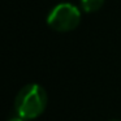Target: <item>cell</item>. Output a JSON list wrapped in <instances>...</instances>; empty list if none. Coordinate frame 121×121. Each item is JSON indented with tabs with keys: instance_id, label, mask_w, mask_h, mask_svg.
<instances>
[{
	"instance_id": "2",
	"label": "cell",
	"mask_w": 121,
	"mask_h": 121,
	"mask_svg": "<svg viewBox=\"0 0 121 121\" xmlns=\"http://www.w3.org/2000/svg\"><path fill=\"white\" fill-rule=\"evenodd\" d=\"M81 21V12L76 5L61 3L50 12L47 24L51 29L60 33H66L76 29Z\"/></svg>"
},
{
	"instance_id": "5",
	"label": "cell",
	"mask_w": 121,
	"mask_h": 121,
	"mask_svg": "<svg viewBox=\"0 0 121 121\" xmlns=\"http://www.w3.org/2000/svg\"><path fill=\"white\" fill-rule=\"evenodd\" d=\"M111 121H120V120H111Z\"/></svg>"
},
{
	"instance_id": "3",
	"label": "cell",
	"mask_w": 121,
	"mask_h": 121,
	"mask_svg": "<svg viewBox=\"0 0 121 121\" xmlns=\"http://www.w3.org/2000/svg\"><path fill=\"white\" fill-rule=\"evenodd\" d=\"M104 4V0H81V7L86 13L99 11Z\"/></svg>"
},
{
	"instance_id": "4",
	"label": "cell",
	"mask_w": 121,
	"mask_h": 121,
	"mask_svg": "<svg viewBox=\"0 0 121 121\" xmlns=\"http://www.w3.org/2000/svg\"><path fill=\"white\" fill-rule=\"evenodd\" d=\"M8 121H25V120L21 118L20 116H17V117H13V118H11V120H8Z\"/></svg>"
},
{
	"instance_id": "1",
	"label": "cell",
	"mask_w": 121,
	"mask_h": 121,
	"mask_svg": "<svg viewBox=\"0 0 121 121\" xmlns=\"http://www.w3.org/2000/svg\"><path fill=\"white\" fill-rule=\"evenodd\" d=\"M47 105L46 90L38 83H29L18 91L14 100L17 116L24 120H33L40 116Z\"/></svg>"
}]
</instances>
